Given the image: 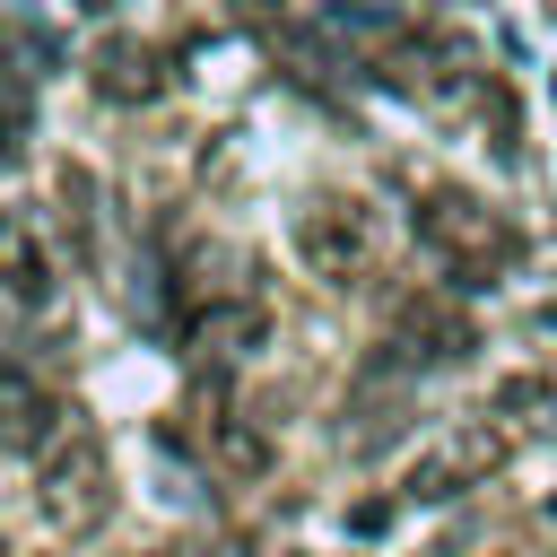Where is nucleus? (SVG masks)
I'll return each instance as SVG.
<instances>
[{"instance_id":"1","label":"nucleus","mask_w":557,"mask_h":557,"mask_svg":"<svg viewBox=\"0 0 557 557\" xmlns=\"http://www.w3.org/2000/svg\"><path fill=\"white\" fill-rule=\"evenodd\" d=\"M409 226H418V244L461 278V287H496L513 261H522V235L479 200V191H461V183H435V191H418V209H409Z\"/></svg>"},{"instance_id":"2","label":"nucleus","mask_w":557,"mask_h":557,"mask_svg":"<svg viewBox=\"0 0 557 557\" xmlns=\"http://www.w3.org/2000/svg\"><path fill=\"white\" fill-rule=\"evenodd\" d=\"M374 78L400 87V96H418L426 113H461V104L487 96V61H479V44H461V35H392V44L374 52Z\"/></svg>"},{"instance_id":"3","label":"nucleus","mask_w":557,"mask_h":557,"mask_svg":"<svg viewBox=\"0 0 557 557\" xmlns=\"http://www.w3.org/2000/svg\"><path fill=\"white\" fill-rule=\"evenodd\" d=\"M505 426H487V418H470V426H444L435 444H418L409 453V470H400V505H453V496H470V487H487L496 470H505Z\"/></svg>"},{"instance_id":"4","label":"nucleus","mask_w":557,"mask_h":557,"mask_svg":"<svg viewBox=\"0 0 557 557\" xmlns=\"http://www.w3.org/2000/svg\"><path fill=\"white\" fill-rule=\"evenodd\" d=\"M470 348H479V322L444 287H409L383 322V366H461Z\"/></svg>"},{"instance_id":"5","label":"nucleus","mask_w":557,"mask_h":557,"mask_svg":"<svg viewBox=\"0 0 557 557\" xmlns=\"http://www.w3.org/2000/svg\"><path fill=\"white\" fill-rule=\"evenodd\" d=\"M44 513L61 531H104L113 513V470H104V444L87 426H61L44 444Z\"/></svg>"},{"instance_id":"6","label":"nucleus","mask_w":557,"mask_h":557,"mask_svg":"<svg viewBox=\"0 0 557 557\" xmlns=\"http://www.w3.org/2000/svg\"><path fill=\"white\" fill-rule=\"evenodd\" d=\"M366 252H374V235H366V209H357V200H305V209H296V261H305L313 278L348 287V278L366 270Z\"/></svg>"},{"instance_id":"7","label":"nucleus","mask_w":557,"mask_h":557,"mask_svg":"<svg viewBox=\"0 0 557 557\" xmlns=\"http://www.w3.org/2000/svg\"><path fill=\"white\" fill-rule=\"evenodd\" d=\"M52 435H61V400H52L26 366L0 357V453H44Z\"/></svg>"},{"instance_id":"8","label":"nucleus","mask_w":557,"mask_h":557,"mask_svg":"<svg viewBox=\"0 0 557 557\" xmlns=\"http://www.w3.org/2000/svg\"><path fill=\"white\" fill-rule=\"evenodd\" d=\"M0 296L26 305V313L52 305V252H44L35 218H17V209H0Z\"/></svg>"},{"instance_id":"9","label":"nucleus","mask_w":557,"mask_h":557,"mask_svg":"<svg viewBox=\"0 0 557 557\" xmlns=\"http://www.w3.org/2000/svg\"><path fill=\"white\" fill-rule=\"evenodd\" d=\"M191 339H200V357L235 366V357H252V348L270 339V313H261V296H209V305L191 313Z\"/></svg>"},{"instance_id":"10","label":"nucleus","mask_w":557,"mask_h":557,"mask_svg":"<svg viewBox=\"0 0 557 557\" xmlns=\"http://www.w3.org/2000/svg\"><path fill=\"white\" fill-rule=\"evenodd\" d=\"M87 70H96V96H104V104H148V96H165V52H157V44L113 35Z\"/></svg>"},{"instance_id":"11","label":"nucleus","mask_w":557,"mask_h":557,"mask_svg":"<svg viewBox=\"0 0 557 557\" xmlns=\"http://www.w3.org/2000/svg\"><path fill=\"white\" fill-rule=\"evenodd\" d=\"M209 435H218V461H226L235 479H261V470H270V435H261L252 418L218 409V418H209Z\"/></svg>"},{"instance_id":"12","label":"nucleus","mask_w":557,"mask_h":557,"mask_svg":"<svg viewBox=\"0 0 557 557\" xmlns=\"http://www.w3.org/2000/svg\"><path fill=\"white\" fill-rule=\"evenodd\" d=\"M26 131H35V78L0 52V157H26Z\"/></svg>"},{"instance_id":"13","label":"nucleus","mask_w":557,"mask_h":557,"mask_svg":"<svg viewBox=\"0 0 557 557\" xmlns=\"http://www.w3.org/2000/svg\"><path fill=\"white\" fill-rule=\"evenodd\" d=\"M148 557H235V548H209V540H165V548H148Z\"/></svg>"},{"instance_id":"14","label":"nucleus","mask_w":557,"mask_h":557,"mask_svg":"<svg viewBox=\"0 0 557 557\" xmlns=\"http://www.w3.org/2000/svg\"><path fill=\"white\" fill-rule=\"evenodd\" d=\"M235 9H244V17H270V9H287V0H235Z\"/></svg>"},{"instance_id":"15","label":"nucleus","mask_w":557,"mask_h":557,"mask_svg":"<svg viewBox=\"0 0 557 557\" xmlns=\"http://www.w3.org/2000/svg\"><path fill=\"white\" fill-rule=\"evenodd\" d=\"M70 9H87V17H104V9H122V0H70Z\"/></svg>"}]
</instances>
